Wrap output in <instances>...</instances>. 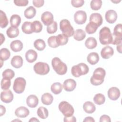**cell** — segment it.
Returning <instances> with one entry per match:
<instances>
[{"label":"cell","mask_w":122,"mask_h":122,"mask_svg":"<svg viewBox=\"0 0 122 122\" xmlns=\"http://www.w3.org/2000/svg\"><path fill=\"white\" fill-rule=\"evenodd\" d=\"M106 75L105 70L99 67L93 71L92 76L90 79V82L93 85H99L104 81V78Z\"/></svg>","instance_id":"cell-1"},{"label":"cell","mask_w":122,"mask_h":122,"mask_svg":"<svg viewBox=\"0 0 122 122\" xmlns=\"http://www.w3.org/2000/svg\"><path fill=\"white\" fill-rule=\"evenodd\" d=\"M60 28L63 34L68 37H70L74 35V29L68 20L64 19L60 21Z\"/></svg>","instance_id":"cell-5"},{"label":"cell","mask_w":122,"mask_h":122,"mask_svg":"<svg viewBox=\"0 0 122 122\" xmlns=\"http://www.w3.org/2000/svg\"><path fill=\"white\" fill-rule=\"evenodd\" d=\"M26 81L22 77L17 78L13 83V89L14 92L18 94L22 93L25 88Z\"/></svg>","instance_id":"cell-9"},{"label":"cell","mask_w":122,"mask_h":122,"mask_svg":"<svg viewBox=\"0 0 122 122\" xmlns=\"http://www.w3.org/2000/svg\"><path fill=\"white\" fill-rule=\"evenodd\" d=\"M37 113L38 116L42 119H45L47 118L49 115V112L47 109L42 106L40 107L38 109Z\"/></svg>","instance_id":"cell-32"},{"label":"cell","mask_w":122,"mask_h":122,"mask_svg":"<svg viewBox=\"0 0 122 122\" xmlns=\"http://www.w3.org/2000/svg\"><path fill=\"white\" fill-rule=\"evenodd\" d=\"M23 43L20 40L12 41L10 44V48L14 52H19L23 48Z\"/></svg>","instance_id":"cell-22"},{"label":"cell","mask_w":122,"mask_h":122,"mask_svg":"<svg viewBox=\"0 0 122 122\" xmlns=\"http://www.w3.org/2000/svg\"><path fill=\"white\" fill-rule=\"evenodd\" d=\"M25 58L28 62H33L37 60V53L33 50H29L25 53Z\"/></svg>","instance_id":"cell-20"},{"label":"cell","mask_w":122,"mask_h":122,"mask_svg":"<svg viewBox=\"0 0 122 122\" xmlns=\"http://www.w3.org/2000/svg\"><path fill=\"white\" fill-rule=\"evenodd\" d=\"M14 4L18 6H26L28 4V0H14Z\"/></svg>","instance_id":"cell-47"},{"label":"cell","mask_w":122,"mask_h":122,"mask_svg":"<svg viewBox=\"0 0 122 122\" xmlns=\"http://www.w3.org/2000/svg\"><path fill=\"white\" fill-rule=\"evenodd\" d=\"M84 111L88 113H92L95 111L96 108L95 105L90 101L86 102L83 105Z\"/></svg>","instance_id":"cell-23"},{"label":"cell","mask_w":122,"mask_h":122,"mask_svg":"<svg viewBox=\"0 0 122 122\" xmlns=\"http://www.w3.org/2000/svg\"><path fill=\"white\" fill-rule=\"evenodd\" d=\"M34 47L38 51H43L46 47L45 41L41 39H37L34 42Z\"/></svg>","instance_id":"cell-36"},{"label":"cell","mask_w":122,"mask_h":122,"mask_svg":"<svg viewBox=\"0 0 122 122\" xmlns=\"http://www.w3.org/2000/svg\"><path fill=\"white\" fill-rule=\"evenodd\" d=\"M33 69L36 73L44 75L48 74L50 71V67L49 65L43 62H38L34 65Z\"/></svg>","instance_id":"cell-8"},{"label":"cell","mask_w":122,"mask_h":122,"mask_svg":"<svg viewBox=\"0 0 122 122\" xmlns=\"http://www.w3.org/2000/svg\"><path fill=\"white\" fill-rule=\"evenodd\" d=\"M53 15L49 11L43 12L41 16V20L43 23L46 26L51 25L53 22Z\"/></svg>","instance_id":"cell-11"},{"label":"cell","mask_w":122,"mask_h":122,"mask_svg":"<svg viewBox=\"0 0 122 122\" xmlns=\"http://www.w3.org/2000/svg\"><path fill=\"white\" fill-rule=\"evenodd\" d=\"M48 44L50 47L53 48H55L59 46L56 41V36H52L50 37L48 39Z\"/></svg>","instance_id":"cell-44"},{"label":"cell","mask_w":122,"mask_h":122,"mask_svg":"<svg viewBox=\"0 0 122 122\" xmlns=\"http://www.w3.org/2000/svg\"><path fill=\"white\" fill-rule=\"evenodd\" d=\"M112 35L114 36L112 42L113 45H119L122 43V25L121 23L117 24L114 29Z\"/></svg>","instance_id":"cell-7"},{"label":"cell","mask_w":122,"mask_h":122,"mask_svg":"<svg viewBox=\"0 0 122 122\" xmlns=\"http://www.w3.org/2000/svg\"><path fill=\"white\" fill-rule=\"evenodd\" d=\"M0 116H2L3 114H5L6 112V109L4 106H3L2 105H0Z\"/></svg>","instance_id":"cell-52"},{"label":"cell","mask_w":122,"mask_h":122,"mask_svg":"<svg viewBox=\"0 0 122 122\" xmlns=\"http://www.w3.org/2000/svg\"><path fill=\"white\" fill-rule=\"evenodd\" d=\"M21 22V18L17 14L12 15L10 18V25L12 27L17 28Z\"/></svg>","instance_id":"cell-29"},{"label":"cell","mask_w":122,"mask_h":122,"mask_svg":"<svg viewBox=\"0 0 122 122\" xmlns=\"http://www.w3.org/2000/svg\"><path fill=\"white\" fill-rule=\"evenodd\" d=\"M59 109L65 117H70L73 115L74 110L72 106L66 101H62L59 104Z\"/></svg>","instance_id":"cell-6"},{"label":"cell","mask_w":122,"mask_h":122,"mask_svg":"<svg viewBox=\"0 0 122 122\" xmlns=\"http://www.w3.org/2000/svg\"><path fill=\"white\" fill-rule=\"evenodd\" d=\"M87 20L86 13L83 10H78L74 15V20L78 24H84Z\"/></svg>","instance_id":"cell-10"},{"label":"cell","mask_w":122,"mask_h":122,"mask_svg":"<svg viewBox=\"0 0 122 122\" xmlns=\"http://www.w3.org/2000/svg\"><path fill=\"white\" fill-rule=\"evenodd\" d=\"M0 99L4 103H10L13 99V94L10 90L4 91L0 93Z\"/></svg>","instance_id":"cell-12"},{"label":"cell","mask_w":122,"mask_h":122,"mask_svg":"<svg viewBox=\"0 0 122 122\" xmlns=\"http://www.w3.org/2000/svg\"><path fill=\"white\" fill-rule=\"evenodd\" d=\"M108 96L109 99L111 100H117L120 96V92L119 89L115 87L110 88L108 91Z\"/></svg>","instance_id":"cell-14"},{"label":"cell","mask_w":122,"mask_h":122,"mask_svg":"<svg viewBox=\"0 0 122 122\" xmlns=\"http://www.w3.org/2000/svg\"><path fill=\"white\" fill-rule=\"evenodd\" d=\"M93 101L97 105L103 104L105 102V97L102 93H97L93 97Z\"/></svg>","instance_id":"cell-39"},{"label":"cell","mask_w":122,"mask_h":122,"mask_svg":"<svg viewBox=\"0 0 122 122\" xmlns=\"http://www.w3.org/2000/svg\"><path fill=\"white\" fill-rule=\"evenodd\" d=\"M117 50L120 53H122V51H122V43H121L119 45H117Z\"/></svg>","instance_id":"cell-53"},{"label":"cell","mask_w":122,"mask_h":122,"mask_svg":"<svg viewBox=\"0 0 122 122\" xmlns=\"http://www.w3.org/2000/svg\"><path fill=\"white\" fill-rule=\"evenodd\" d=\"M23 61L22 57L19 55L14 56L11 60V65L15 68H20L23 65Z\"/></svg>","instance_id":"cell-21"},{"label":"cell","mask_w":122,"mask_h":122,"mask_svg":"<svg viewBox=\"0 0 122 122\" xmlns=\"http://www.w3.org/2000/svg\"><path fill=\"white\" fill-rule=\"evenodd\" d=\"M0 26L1 28H4L8 25V20L5 12L2 10H0Z\"/></svg>","instance_id":"cell-37"},{"label":"cell","mask_w":122,"mask_h":122,"mask_svg":"<svg viewBox=\"0 0 122 122\" xmlns=\"http://www.w3.org/2000/svg\"><path fill=\"white\" fill-rule=\"evenodd\" d=\"M29 109L24 106L19 107L15 111V115L19 118H25L29 115Z\"/></svg>","instance_id":"cell-18"},{"label":"cell","mask_w":122,"mask_h":122,"mask_svg":"<svg viewBox=\"0 0 122 122\" xmlns=\"http://www.w3.org/2000/svg\"><path fill=\"white\" fill-rule=\"evenodd\" d=\"M22 31L26 34H30L33 33L32 28V22L30 21L24 22L21 26Z\"/></svg>","instance_id":"cell-28"},{"label":"cell","mask_w":122,"mask_h":122,"mask_svg":"<svg viewBox=\"0 0 122 122\" xmlns=\"http://www.w3.org/2000/svg\"><path fill=\"white\" fill-rule=\"evenodd\" d=\"M97 45V41L93 37H89L85 42V46L89 49H93L95 48Z\"/></svg>","instance_id":"cell-31"},{"label":"cell","mask_w":122,"mask_h":122,"mask_svg":"<svg viewBox=\"0 0 122 122\" xmlns=\"http://www.w3.org/2000/svg\"><path fill=\"white\" fill-rule=\"evenodd\" d=\"M62 85L60 82H55L53 83L51 87V91L55 94L60 93L62 90Z\"/></svg>","instance_id":"cell-34"},{"label":"cell","mask_w":122,"mask_h":122,"mask_svg":"<svg viewBox=\"0 0 122 122\" xmlns=\"http://www.w3.org/2000/svg\"><path fill=\"white\" fill-rule=\"evenodd\" d=\"M114 53V51L112 47L106 46L103 48L101 51V55L102 58L107 59L112 57Z\"/></svg>","instance_id":"cell-16"},{"label":"cell","mask_w":122,"mask_h":122,"mask_svg":"<svg viewBox=\"0 0 122 122\" xmlns=\"http://www.w3.org/2000/svg\"><path fill=\"white\" fill-rule=\"evenodd\" d=\"M32 3L33 5L37 8H40L42 6L44 3V1L43 0H33Z\"/></svg>","instance_id":"cell-48"},{"label":"cell","mask_w":122,"mask_h":122,"mask_svg":"<svg viewBox=\"0 0 122 122\" xmlns=\"http://www.w3.org/2000/svg\"><path fill=\"white\" fill-rule=\"evenodd\" d=\"M32 31L33 32H40L42 29V25L41 22L38 20H35L32 22Z\"/></svg>","instance_id":"cell-40"},{"label":"cell","mask_w":122,"mask_h":122,"mask_svg":"<svg viewBox=\"0 0 122 122\" xmlns=\"http://www.w3.org/2000/svg\"><path fill=\"white\" fill-rule=\"evenodd\" d=\"M76 87V81L72 79H69L65 80L63 83V88L67 92L73 91Z\"/></svg>","instance_id":"cell-13"},{"label":"cell","mask_w":122,"mask_h":122,"mask_svg":"<svg viewBox=\"0 0 122 122\" xmlns=\"http://www.w3.org/2000/svg\"><path fill=\"white\" fill-rule=\"evenodd\" d=\"M64 122H75L76 121V119L75 116H71L70 117H64Z\"/></svg>","instance_id":"cell-50"},{"label":"cell","mask_w":122,"mask_h":122,"mask_svg":"<svg viewBox=\"0 0 122 122\" xmlns=\"http://www.w3.org/2000/svg\"><path fill=\"white\" fill-rule=\"evenodd\" d=\"M111 121L110 117L108 115H103L100 117V122H110Z\"/></svg>","instance_id":"cell-49"},{"label":"cell","mask_w":122,"mask_h":122,"mask_svg":"<svg viewBox=\"0 0 122 122\" xmlns=\"http://www.w3.org/2000/svg\"><path fill=\"white\" fill-rule=\"evenodd\" d=\"M113 40L112 35L110 29L107 27H104L99 32V41L102 45L112 44Z\"/></svg>","instance_id":"cell-2"},{"label":"cell","mask_w":122,"mask_h":122,"mask_svg":"<svg viewBox=\"0 0 122 122\" xmlns=\"http://www.w3.org/2000/svg\"><path fill=\"white\" fill-rule=\"evenodd\" d=\"M36 13V10L33 6H29L24 12V16L28 19H31L33 18L35 16Z\"/></svg>","instance_id":"cell-25"},{"label":"cell","mask_w":122,"mask_h":122,"mask_svg":"<svg viewBox=\"0 0 122 122\" xmlns=\"http://www.w3.org/2000/svg\"><path fill=\"white\" fill-rule=\"evenodd\" d=\"M89 71V67L85 63H80L71 68V72L74 77H79L82 75L87 74Z\"/></svg>","instance_id":"cell-4"},{"label":"cell","mask_w":122,"mask_h":122,"mask_svg":"<svg viewBox=\"0 0 122 122\" xmlns=\"http://www.w3.org/2000/svg\"><path fill=\"white\" fill-rule=\"evenodd\" d=\"M56 41L59 46L64 45L67 43L68 37L64 34H60L56 36Z\"/></svg>","instance_id":"cell-35"},{"label":"cell","mask_w":122,"mask_h":122,"mask_svg":"<svg viewBox=\"0 0 122 122\" xmlns=\"http://www.w3.org/2000/svg\"><path fill=\"white\" fill-rule=\"evenodd\" d=\"M0 41H1V44H2V43L4 41H5V37L3 35L2 33H0Z\"/></svg>","instance_id":"cell-54"},{"label":"cell","mask_w":122,"mask_h":122,"mask_svg":"<svg viewBox=\"0 0 122 122\" xmlns=\"http://www.w3.org/2000/svg\"><path fill=\"white\" fill-rule=\"evenodd\" d=\"M90 22H93L96 24L98 27L101 26L103 21L102 15L98 13H92L90 17Z\"/></svg>","instance_id":"cell-17"},{"label":"cell","mask_w":122,"mask_h":122,"mask_svg":"<svg viewBox=\"0 0 122 122\" xmlns=\"http://www.w3.org/2000/svg\"><path fill=\"white\" fill-rule=\"evenodd\" d=\"M10 56V51L7 48H2L0 51V61H4L9 59Z\"/></svg>","instance_id":"cell-38"},{"label":"cell","mask_w":122,"mask_h":122,"mask_svg":"<svg viewBox=\"0 0 122 122\" xmlns=\"http://www.w3.org/2000/svg\"><path fill=\"white\" fill-rule=\"evenodd\" d=\"M105 18L106 20L109 23L112 24L114 23L117 19V14L116 12L113 10H110L106 11Z\"/></svg>","instance_id":"cell-15"},{"label":"cell","mask_w":122,"mask_h":122,"mask_svg":"<svg viewBox=\"0 0 122 122\" xmlns=\"http://www.w3.org/2000/svg\"><path fill=\"white\" fill-rule=\"evenodd\" d=\"M102 5V1L101 0H92L90 3L91 9L94 10H99L101 8Z\"/></svg>","instance_id":"cell-41"},{"label":"cell","mask_w":122,"mask_h":122,"mask_svg":"<svg viewBox=\"0 0 122 122\" xmlns=\"http://www.w3.org/2000/svg\"><path fill=\"white\" fill-rule=\"evenodd\" d=\"M39 103L38 97L35 95H29L26 99V103L30 108L36 107Z\"/></svg>","instance_id":"cell-19"},{"label":"cell","mask_w":122,"mask_h":122,"mask_svg":"<svg viewBox=\"0 0 122 122\" xmlns=\"http://www.w3.org/2000/svg\"><path fill=\"white\" fill-rule=\"evenodd\" d=\"M71 3L74 7L79 8L84 4V1L83 0H72L71 1Z\"/></svg>","instance_id":"cell-46"},{"label":"cell","mask_w":122,"mask_h":122,"mask_svg":"<svg viewBox=\"0 0 122 122\" xmlns=\"http://www.w3.org/2000/svg\"><path fill=\"white\" fill-rule=\"evenodd\" d=\"M83 122H94L95 120H94V119L92 117L89 116V117H86L83 120Z\"/></svg>","instance_id":"cell-51"},{"label":"cell","mask_w":122,"mask_h":122,"mask_svg":"<svg viewBox=\"0 0 122 122\" xmlns=\"http://www.w3.org/2000/svg\"><path fill=\"white\" fill-rule=\"evenodd\" d=\"M6 34L10 38L17 37L19 34V30L18 28L14 27H10L6 31Z\"/></svg>","instance_id":"cell-27"},{"label":"cell","mask_w":122,"mask_h":122,"mask_svg":"<svg viewBox=\"0 0 122 122\" xmlns=\"http://www.w3.org/2000/svg\"><path fill=\"white\" fill-rule=\"evenodd\" d=\"M42 103L45 105H49L52 103L53 101V97L52 95L50 93H44L41 98Z\"/></svg>","instance_id":"cell-26"},{"label":"cell","mask_w":122,"mask_h":122,"mask_svg":"<svg viewBox=\"0 0 122 122\" xmlns=\"http://www.w3.org/2000/svg\"><path fill=\"white\" fill-rule=\"evenodd\" d=\"M86 37V33L85 31L82 29H77L75 30L74 35V39L77 41H82Z\"/></svg>","instance_id":"cell-30"},{"label":"cell","mask_w":122,"mask_h":122,"mask_svg":"<svg viewBox=\"0 0 122 122\" xmlns=\"http://www.w3.org/2000/svg\"><path fill=\"white\" fill-rule=\"evenodd\" d=\"M39 122V120L37 119L36 118L32 117L29 120V122Z\"/></svg>","instance_id":"cell-55"},{"label":"cell","mask_w":122,"mask_h":122,"mask_svg":"<svg viewBox=\"0 0 122 122\" xmlns=\"http://www.w3.org/2000/svg\"><path fill=\"white\" fill-rule=\"evenodd\" d=\"M3 78H8L10 79H12L15 76L14 71L10 69H8L3 71L2 74Z\"/></svg>","instance_id":"cell-43"},{"label":"cell","mask_w":122,"mask_h":122,"mask_svg":"<svg viewBox=\"0 0 122 122\" xmlns=\"http://www.w3.org/2000/svg\"><path fill=\"white\" fill-rule=\"evenodd\" d=\"M57 23L56 21H54L51 25L48 26L47 27V31L49 34H53L57 30Z\"/></svg>","instance_id":"cell-45"},{"label":"cell","mask_w":122,"mask_h":122,"mask_svg":"<svg viewBox=\"0 0 122 122\" xmlns=\"http://www.w3.org/2000/svg\"><path fill=\"white\" fill-rule=\"evenodd\" d=\"M87 60L90 64L92 65H94L98 63L99 61V56L98 54L96 52H91L88 54Z\"/></svg>","instance_id":"cell-24"},{"label":"cell","mask_w":122,"mask_h":122,"mask_svg":"<svg viewBox=\"0 0 122 122\" xmlns=\"http://www.w3.org/2000/svg\"><path fill=\"white\" fill-rule=\"evenodd\" d=\"M98 26L95 23L89 22V23L86 25L85 27V31L89 34H93L96 32Z\"/></svg>","instance_id":"cell-33"},{"label":"cell","mask_w":122,"mask_h":122,"mask_svg":"<svg viewBox=\"0 0 122 122\" xmlns=\"http://www.w3.org/2000/svg\"><path fill=\"white\" fill-rule=\"evenodd\" d=\"M51 65L53 70L59 75H64L67 72V65L60 58L58 57L53 58L51 61Z\"/></svg>","instance_id":"cell-3"},{"label":"cell","mask_w":122,"mask_h":122,"mask_svg":"<svg viewBox=\"0 0 122 122\" xmlns=\"http://www.w3.org/2000/svg\"><path fill=\"white\" fill-rule=\"evenodd\" d=\"M10 79L3 78L1 81V88L2 90H8L10 86L11 81Z\"/></svg>","instance_id":"cell-42"}]
</instances>
